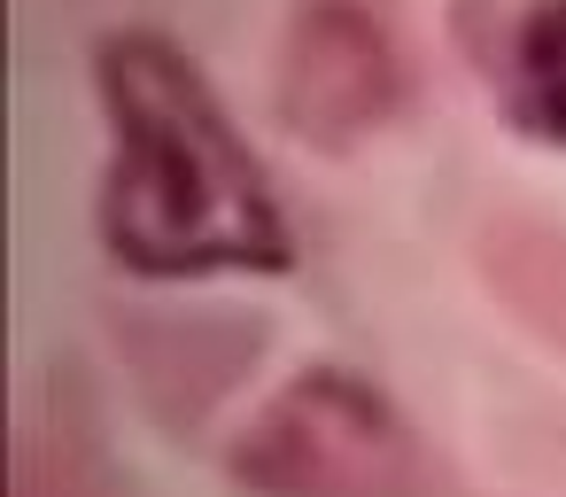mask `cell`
Returning <instances> with one entry per match:
<instances>
[{
  "label": "cell",
  "instance_id": "obj_1",
  "mask_svg": "<svg viewBox=\"0 0 566 497\" xmlns=\"http://www.w3.org/2000/svg\"><path fill=\"white\" fill-rule=\"evenodd\" d=\"M94 94L109 117L102 241L117 265L148 280L287 272V218L249 141L164 32H109L94 48Z\"/></svg>",
  "mask_w": 566,
  "mask_h": 497
},
{
  "label": "cell",
  "instance_id": "obj_5",
  "mask_svg": "<svg viewBox=\"0 0 566 497\" xmlns=\"http://www.w3.org/2000/svg\"><path fill=\"white\" fill-rule=\"evenodd\" d=\"M17 497H109L102 466L71 435H24L17 451Z\"/></svg>",
  "mask_w": 566,
  "mask_h": 497
},
{
  "label": "cell",
  "instance_id": "obj_4",
  "mask_svg": "<svg viewBox=\"0 0 566 497\" xmlns=\"http://www.w3.org/2000/svg\"><path fill=\"white\" fill-rule=\"evenodd\" d=\"M504 102L520 133L566 148V0H527L504 40Z\"/></svg>",
  "mask_w": 566,
  "mask_h": 497
},
{
  "label": "cell",
  "instance_id": "obj_3",
  "mask_svg": "<svg viewBox=\"0 0 566 497\" xmlns=\"http://www.w3.org/2000/svg\"><path fill=\"white\" fill-rule=\"evenodd\" d=\"M411 94V40L396 0H295L280 63H272V102L287 133L318 148H349L380 133Z\"/></svg>",
  "mask_w": 566,
  "mask_h": 497
},
{
  "label": "cell",
  "instance_id": "obj_2",
  "mask_svg": "<svg viewBox=\"0 0 566 497\" xmlns=\"http://www.w3.org/2000/svg\"><path fill=\"white\" fill-rule=\"evenodd\" d=\"M249 497H427L434 466L403 412L342 365L295 373L233 443Z\"/></svg>",
  "mask_w": 566,
  "mask_h": 497
}]
</instances>
